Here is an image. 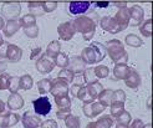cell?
<instances>
[{"label":"cell","mask_w":153,"mask_h":128,"mask_svg":"<svg viewBox=\"0 0 153 128\" xmlns=\"http://www.w3.org/2000/svg\"><path fill=\"white\" fill-rule=\"evenodd\" d=\"M72 25L75 27L76 33H80L83 36V40H91L95 35L96 31V21L94 19H91L90 16H86V15H81V16H77L76 19H74Z\"/></svg>","instance_id":"cell-1"},{"label":"cell","mask_w":153,"mask_h":128,"mask_svg":"<svg viewBox=\"0 0 153 128\" xmlns=\"http://www.w3.org/2000/svg\"><path fill=\"white\" fill-rule=\"evenodd\" d=\"M106 52L108 54L114 64H126L128 61V54L123 47V44L120 40L113 39L105 44Z\"/></svg>","instance_id":"cell-2"},{"label":"cell","mask_w":153,"mask_h":128,"mask_svg":"<svg viewBox=\"0 0 153 128\" xmlns=\"http://www.w3.org/2000/svg\"><path fill=\"white\" fill-rule=\"evenodd\" d=\"M21 13V5L18 1H7L1 5V14L7 20H18Z\"/></svg>","instance_id":"cell-3"},{"label":"cell","mask_w":153,"mask_h":128,"mask_svg":"<svg viewBox=\"0 0 153 128\" xmlns=\"http://www.w3.org/2000/svg\"><path fill=\"white\" fill-rule=\"evenodd\" d=\"M33 106L34 111L37 116H48L51 112V102L46 96L39 97L33 101Z\"/></svg>","instance_id":"cell-4"},{"label":"cell","mask_w":153,"mask_h":128,"mask_svg":"<svg viewBox=\"0 0 153 128\" xmlns=\"http://www.w3.org/2000/svg\"><path fill=\"white\" fill-rule=\"evenodd\" d=\"M106 110V107L100 102H90V103H85L82 107V112L83 115L88 118H94L98 115H101L102 112Z\"/></svg>","instance_id":"cell-5"},{"label":"cell","mask_w":153,"mask_h":128,"mask_svg":"<svg viewBox=\"0 0 153 128\" xmlns=\"http://www.w3.org/2000/svg\"><path fill=\"white\" fill-rule=\"evenodd\" d=\"M35 66H36V70L39 71L40 73L46 75V73H50L53 70L55 64H53V61H52V60L46 54H44V55H41L39 58H37Z\"/></svg>","instance_id":"cell-6"},{"label":"cell","mask_w":153,"mask_h":128,"mask_svg":"<svg viewBox=\"0 0 153 128\" xmlns=\"http://www.w3.org/2000/svg\"><path fill=\"white\" fill-rule=\"evenodd\" d=\"M68 84H66L65 81L60 80V78H56L55 81H52V85H51V90L50 92L51 95L55 97H64V96H67L68 95Z\"/></svg>","instance_id":"cell-7"},{"label":"cell","mask_w":153,"mask_h":128,"mask_svg":"<svg viewBox=\"0 0 153 128\" xmlns=\"http://www.w3.org/2000/svg\"><path fill=\"white\" fill-rule=\"evenodd\" d=\"M57 33H59V36H60L61 40H64V41L71 40L74 37V35L76 34L75 27L72 25V21H66V22L60 24L57 27Z\"/></svg>","instance_id":"cell-8"},{"label":"cell","mask_w":153,"mask_h":128,"mask_svg":"<svg viewBox=\"0 0 153 128\" xmlns=\"http://www.w3.org/2000/svg\"><path fill=\"white\" fill-rule=\"evenodd\" d=\"M21 122H22V126L24 128H39L41 126V118L37 116V115H34L33 112H25L24 115L21 117Z\"/></svg>","instance_id":"cell-9"},{"label":"cell","mask_w":153,"mask_h":128,"mask_svg":"<svg viewBox=\"0 0 153 128\" xmlns=\"http://www.w3.org/2000/svg\"><path fill=\"white\" fill-rule=\"evenodd\" d=\"M92 3L90 1H72L68 4V13L71 15H83L90 10Z\"/></svg>","instance_id":"cell-10"},{"label":"cell","mask_w":153,"mask_h":128,"mask_svg":"<svg viewBox=\"0 0 153 128\" xmlns=\"http://www.w3.org/2000/svg\"><path fill=\"white\" fill-rule=\"evenodd\" d=\"M21 57H22V50L14 44H7L6 54H5V58L7 61L15 64V62H19Z\"/></svg>","instance_id":"cell-11"},{"label":"cell","mask_w":153,"mask_h":128,"mask_svg":"<svg viewBox=\"0 0 153 128\" xmlns=\"http://www.w3.org/2000/svg\"><path fill=\"white\" fill-rule=\"evenodd\" d=\"M66 69H68L75 75H80L86 70V64L82 61L81 56H72L71 58H68V65Z\"/></svg>","instance_id":"cell-12"},{"label":"cell","mask_w":153,"mask_h":128,"mask_svg":"<svg viewBox=\"0 0 153 128\" xmlns=\"http://www.w3.org/2000/svg\"><path fill=\"white\" fill-rule=\"evenodd\" d=\"M100 25L105 31L110 33V34H117V33L122 31V29L118 26L116 20H114L113 18H111V16H103L100 20Z\"/></svg>","instance_id":"cell-13"},{"label":"cell","mask_w":153,"mask_h":128,"mask_svg":"<svg viewBox=\"0 0 153 128\" xmlns=\"http://www.w3.org/2000/svg\"><path fill=\"white\" fill-rule=\"evenodd\" d=\"M129 21H131L132 26H138L141 22L143 21L144 11L140 5H133L132 7H129Z\"/></svg>","instance_id":"cell-14"},{"label":"cell","mask_w":153,"mask_h":128,"mask_svg":"<svg viewBox=\"0 0 153 128\" xmlns=\"http://www.w3.org/2000/svg\"><path fill=\"white\" fill-rule=\"evenodd\" d=\"M113 19L116 20V22L122 30H125L129 25V10H128V7L125 6V7L118 9V11L116 13Z\"/></svg>","instance_id":"cell-15"},{"label":"cell","mask_w":153,"mask_h":128,"mask_svg":"<svg viewBox=\"0 0 153 128\" xmlns=\"http://www.w3.org/2000/svg\"><path fill=\"white\" fill-rule=\"evenodd\" d=\"M20 121V116L13 112H6L4 115H0V127L1 128H10L15 124H18Z\"/></svg>","instance_id":"cell-16"},{"label":"cell","mask_w":153,"mask_h":128,"mask_svg":"<svg viewBox=\"0 0 153 128\" xmlns=\"http://www.w3.org/2000/svg\"><path fill=\"white\" fill-rule=\"evenodd\" d=\"M131 67L127 66V64H116L113 67V77L114 80H126L127 76L131 72Z\"/></svg>","instance_id":"cell-17"},{"label":"cell","mask_w":153,"mask_h":128,"mask_svg":"<svg viewBox=\"0 0 153 128\" xmlns=\"http://www.w3.org/2000/svg\"><path fill=\"white\" fill-rule=\"evenodd\" d=\"M6 106L11 111H18L24 107V98L19 93H11L9 96V98H7Z\"/></svg>","instance_id":"cell-18"},{"label":"cell","mask_w":153,"mask_h":128,"mask_svg":"<svg viewBox=\"0 0 153 128\" xmlns=\"http://www.w3.org/2000/svg\"><path fill=\"white\" fill-rule=\"evenodd\" d=\"M113 124V119L111 116L105 115L101 118H98L96 122H90L86 128H111V126Z\"/></svg>","instance_id":"cell-19"},{"label":"cell","mask_w":153,"mask_h":128,"mask_svg":"<svg viewBox=\"0 0 153 128\" xmlns=\"http://www.w3.org/2000/svg\"><path fill=\"white\" fill-rule=\"evenodd\" d=\"M20 27L21 26H20L19 20H7L4 29H3L4 30V35L6 37H11L19 31Z\"/></svg>","instance_id":"cell-20"},{"label":"cell","mask_w":153,"mask_h":128,"mask_svg":"<svg viewBox=\"0 0 153 128\" xmlns=\"http://www.w3.org/2000/svg\"><path fill=\"white\" fill-rule=\"evenodd\" d=\"M125 82H126L127 87H129V88H137L141 85V76H140V73L137 71H134V70H131V72H129L127 78L125 80Z\"/></svg>","instance_id":"cell-21"},{"label":"cell","mask_w":153,"mask_h":128,"mask_svg":"<svg viewBox=\"0 0 153 128\" xmlns=\"http://www.w3.org/2000/svg\"><path fill=\"white\" fill-rule=\"evenodd\" d=\"M81 58L86 65L96 64V55H95V51L92 50V47L88 46V47L83 49L82 52H81Z\"/></svg>","instance_id":"cell-22"},{"label":"cell","mask_w":153,"mask_h":128,"mask_svg":"<svg viewBox=\"0 0 153 128\" xmlns=\"http://www.w3.org/2000/svg\"><path fill=\"white\" fill-rule=\"evenodd\" d=\"M91 47H92V50L95 51V55H96V62H100L102 61V60L106 57V47H105V45L101 44V42H92L90 45Z\"/></svg>","instance_id":"cell-23"},{"label":"cell","mask_w":153,"mask_h":128,"mask_svg":"<svg viewBox=\"0 0 153 128\" xmlns=\"http://www.w3.org/2000/svg\"><path fill=\"white\" fill-rule=\"evenodd\" d=\"M60 50H61V44H60V41L53 40V41H51V42L48 45V47H46V55H48L50 58H53L55 56H57V55L60 54Z\"/></svg>","instance_id":"cell-24"},{"label":"cell","mask_w":153,"mask_h":128,"mask_svg":"<svg viewBox=\"0 0 153 128\" xmlns=\"http://www.w3.org/2000/svg\"><path fill=\"white\" fill-rule=\"evenodd\" d=\"M86 90H87L88 95L95 100V98H97V96L103 91V86L100 84V82H95V84L87 85V86H86Z\"/></svg>","instance_id":"cell-25"},{"label":"cell","mask_w":153,"mask_h":128,"mask_svg":"<svg viewBox=\"0 0 153 128\" xmlns=\"http://www.w3.org/2000/svg\"><path fill=\"white\" fill-rule=\"evenodd\" d=\"M112 93H113L112 90H103V91H102L100 95L97 96L98 102L102 103L105 107L110 106L111 102H112Z\"/></svg>","instance_id":"cell-26"},{"label":"cell","mask_w":153,"mask_h":128,"mask_svg":"<svg viewBox=\"0 0 153 128\" xmlns=\"http://www.w3.org/2000/svg\"><path fill=\"white\" fill-rule=\"evenodd\" d=\"M27 7H29L30 13H31V15H34L35 18H36V15H37V16H40V15L44 14L42 1H30L27 4Z\"/></svg>","instance_id":"cell-27"},{"label":"cell","mask_w":153,"mask_h":128,"mask_svg":"<svg viewBox=\"0 0 153 128\" xmlns=\"http://www.w3.org/2000/svg\"><path fill=\"white\" fill-rule=\"evenodd\" d=\"M34 85V81H33V77L30 75H22L21 77H19V87L20 90H30Z\"/></svg>","instance_id":"cell-28"},{"label":"cell","mask_w":153,"mask_h":128,"mask_svg":"<svg viewBox=\"0 0 153 128\" xmlns=\"http://www.w3.org/2000/svg\"><path fill=\"white\" fill-rule=\"evenodd\" d=\"M19 22H20V26L21 27H30V26H35L36 25V18L31 14H26L24 15L22 18L19 19Z\"/></svg>","instance_id":"cell-29"},{"label":"cell","mask_w":153,"mask_h":128,"mask_svg":"<svg viewBox=\"0 0 153 128\" xmlns=\"http://www.w3.org/2000/svg\"><path fill=\"white\" fill-rule=\"evenodd\" d=\"M125 42L128 45V46H131V47H140L143 45V41L142 39H140L137 35L134 34H129L125 37Z\"/></svg>","instance_id":"cell-30"},{"label":"cell","mask_w":153,"mask_h":128,"mask_svg":"<svg viewBox=\"0 0 153 128\" xmlns=\"http://www.w3.org/2000/svg\"><path fill=\"white\" fill-rule=\"evenodd\" d=\"M51 85H52V81L50 78H42L37 82V90H39V92L41 95H45V93L50 92Z\"/></svg>","instance_id":"cell-31"},{"label":"cell","mask_w":153,"mask_h":128,"mask_svg":"<svg viewBox=\"0 0 153 128\" xmlns=\"http://www.w3.org/2000/svg\"><path fill=\"white\" fill-rule=\"evenodd\" d=\"M110 110H111V116L117 118L122 112L125 111V103L123 102H112L110 104Z\"/></svg>","instance_id":"cell-32"},{"label":"cell","mask_w":153,"mask_h":128,"mask_svg":"<svg viewBox=\"0 0 153 128\" xmlns=\"http://www.w3.org/2000/svg\"><path fill=\"white\" fill-rule=\"evenodd\" d=\"M52 61L55 64V66H59L61 69H66L67 65H68V57L66 54H64V52H60L57 56L53 57Z\"/></svg>","instance_id":"cell-33"},{"label":"cell","mask_w":153,"mask_h":128,"mask_svg":"<svg viewBox=\"0 0 153 128\" xmlns=\"http://www.w3.org/2000/svg\"><path fill=\"white\" fill-rule=\"evenodd\" d=\"M83 81L86 82L87 85L90 84H95V82H97V77H96V75H95V70H94V67H90V69H86L85 71H83V76H82Z\"/></svg>","instance_id":"cell-34"},{"label":"cell","mask_w":153,"mask_h":128,"mask_svg":"<svg viewBox=\"0 0 153 128\" xmlns=\"http://www.w3.org/2000/svg\"><path fill=\"white\" fill-rule=\"evenodd\" d=\"M65 126L67 128H80L81 127V121L77 116L74 115H68L65 118Z\"/></svg>","instance_id":"cell-35"},{"label":"cell","mask_w":153,"mask_h":128,"mask_svg":"<svg viewBox=\"0 0 153 128\" xmlns=\"http://www.w3.org/2000/svg\"><path fill=\"white\" fill-rule=\"evenodd\" d=\"M57 78L65 81L66 84H70V82H72V81L75 80V73H74V72H71L68 69H62V70H61V71L59 72Z\"/></svg>","instance_id":"cell-36"},{"label":"cell","mask_w":153,"mask_h":128,"mask_svg":"<svg viewBox=\"0 0 153 128\" xmlns=\"http://www.w3.org/2000/svg\"><path fill=\"white\" fill-rule=\"evenodd\" d=\"M55 102H56V106L59 107V110L71 108V100L68 98V96L56 97V98H55Z\"/></svg>","instance_id":"cell-37"},{"label":"cell","mask_w":153,"mask_h":128,"mask_svg":"<svg viewBox=\"0 0 153 128\" xmlns=\"http://www.w3.org/2000/svg\"><path fill=\"white\" fill-rule=\"evenodd\" d=\"M140 33H141L144 37H151V36H152V20H151V19H147V20L141 25Z\"/></svg>","instance_id":"cell-38"},{"label":"cell","mask_w":153,"mask_h":128,"mask_svg":"<svg viewBox=\"0 0 153 128\" xmlns=\"http://www.w3.org/2000/svg\"><path fill=\"white\" fill-rule=\"evenodd\" d=\"M77 98L80 101H82L83 103H90V102H94V98L88 95L87 92V90H86V86H81L80 88V91L77 93Z\"/></svg>","instance_id":"cell-39"},{"label":"cell","mask_w":153,"mask_h":128,"mask_svg":"<svg viewBox=\"0 0 153 128\" xmlns=\"http://www.w3.org/2000/svg\"><path fill=\"white\" fill-rule=\"evenodd\" d=\"M94 70H95V75H96L97 78H106L110 75V69L107 66H105V65L97 66V67H95Z\"/></svg>","instance_id":"cell-40"},{"label":"cell","mask_w":153,"mask_h":128,"mask_svg":"<svg viewBox=\"0 0 153 128\" xmlns=\"http://www.w3.org/2000/svg\"><path fill=\"white\" fill-rule=\"evenodd\" d=\"M131 119H132L131 113H129V112H127V111H123V112H122V113L116 118V121H117L118 124L128 126L129 123H131Z\"/></svg>","instance_id":"cell-41"},{"label":"cell","mask_w":153,"mask_h":128,"mask_svg":"<svg viewBox=\"0 0 153 128\" xmlns=\"http://www.w3.org/2000/svg\"><path fill=\"white\" fill-rule=\"evenodd\" d=\"M7 90H9L11 93H18V91L20 90V87H19V77H16V76H11L10 77Z\"/></svg>","instance_id":"cell-42"},{"label":"cell","mask_w":153,"mask_h":128,"mask_svg":"<svg viewBox=\"0 0 153 128\" xmlns=\"http://www.w3.org/2000/svg\"><path fill=\"white\" fill-rule=\"evenodd\" d=\"M125 101H126V93H125V91H122V90L113 91V93H112V102H123L125 103Z\"/></svg>","instance_id":"cell-43"},{"label":"cell","mask_w":153,"mask_h":128,"mask_svg":"<svg viewBox=\"0 0 153 128\" xmlns=\"http://www.w3.org/2000/svg\"><path fill=\"white\" fill-rule=\"evenodd\" d=\"M10 75L7 73H0V91L3 90H7V86H9V81H10Z\"/></svg>","instance_id":"cell-44"},{"label":"cell","mask_w":153,"mask_h":128,"mask_svg":"<svg viewBox=\"0 0 153 128\" xmlns=\"http://www.w3.org/2000/svg\"><path fill=\"white\" fill-rule=\"evenodd\" d=\"M24 34L27 37H30V39H35V37H37V35H39V27H37L36 25L26 27V29H24Z\"/></svg>","instance_id":"cell-45"},{"label":"cell","mask_w":153,"mask_h":128,"mask_svg":"<svg viewBox=\"0 0 153 128\" xmlns=\"http://www.w3.org/2000/svg\"><path fill=\"white\" fill-rule=\"evenodd\" d=\"M42 9H44V13H52L57 9V3L56 1H42Z\"/></svg>","instance_id":"cell-46"},{"label":"cell","mask_w":153,"mask_h":128,"mask_svg":"<svg viewBox=\"0 0 153 128\" xmlns=\"http://www.w3.org/2000/svg\"><path fill=\"white\" fill-rule=\"evenodd\" d=\"M68 115H71V108H66V110H59L56 112V117L59 119H65Z\"/></svg>","instance_id":"cell-47"},{"label":"cell","mask_w":153,"mask_h":128,"mask_svg":"<svg viewBox=\"0 0 153 128\" xmlns=\"http://www.w3.org/2000/svg\"><path fill=\"white\" fill-rule=\"evenodd\" d=\"M40 127H41V128H59L57 122L53 121V119H48V121L42 122Z\"/></svg>","instance_id":"cell-48"},{"label":"cell","mask_w":153,"mask_h":128,"mask_svg":"<svg viewBox=\"0 0 153 128\" xmlns=\"http://www.w3.org/2000/svg\"><path fill=\"white\" fill-rule=\"evenodd\" d=\"M143 126L144 124H143V122L141 121V119L140 118H136L134 121L128 126V128H143Z\"/></svg>","instance_id":"cell-49"},{"label":"cell","mask_w":153,"mask_h":128,"mask_svg":"<svg viewBox=\"0 0 153 128\" xmlns=\"http://www.w3.org/2000/svg\"><path fill=\"white\" fill-rule=\"evenodd\" d=\"M80 88H81V86H80V85L74 84V85L71 86V88H70L71 95H72L74 97H77V93H79V91H80Z\"/></svg>","instance_id":"cell-50"},{"label":"cell","mask_w":153,"mask_h":128,"mask_svg":"<svg viewBox=\"0 0 153 128\" xmlns=\"http://www.w3.org/2000/svg\"><path fill=\"white\" fill-rule=\"evenodd\" d=\"M40 54H41V47H35V49H33V51H31V55H30V58L34 60V58H36L37 56H39Z\"/></svg>","instance_id":"cell-51"},{"label":"cell","mask_w":153,"mask_h":128,"mask_svg":"<svg viewBox=\"0 0 153 128\" xmlns=\"http://www.w3.org/2000/svg\"><path fill=\"white\" fill-rule=\"evenodd\" d=\"M6 46L7 44L4 42L1 46H0V58H5V54H6Z\"/></svg>","instance_id":"cell-52"},{"label":"cell","mask_w":153,"mask_h":128,"mask_svg":"<svg viewBox=\"0 0 153 128\" xmlns=\"http://www.w3.org/2000/svg\"><path fill=\"white\" fill-rule=\"evenodd\" d=\"M95 5L97 6V7H107L110 5V3H101V1H97V3H95Z\"/></svg>","instance_id":"cell-53"},{"label":"cell","mask_w":153,"mask_h":128,"mask_svg":"<svg viewBox=\"0 0 153 128\" xmlns=\"http://www.w3.org/2000/svg\"><path fill=\"white\" fill-rule=\"evenodd\" d=\"M5 70H6V62L0 61V73H4Z\"/></svg>","instance_id":"cell-54"},{"label":"cell","mask_w":153,"mask_h":128,"mask_svg":"<svg viewBox=\"0 0 153 128\" xmlns=\"http://www.w3.org/2000/svg\"><path fill=\"white\" fill-rule=\"evenodd\" d=\"M4 111H5V103L0 100V115H3Z\"/></svg>","instance_id":"cell-55"},{"label":"cell","mask_w":153,"mask_h":128,"mask_svg":"<svg viewBox=\"0 0 153 128\" xmlns=\"http://www.w3.org/2000/svg\"><path fill=\"white\" fill-rule=\"evenodd\" d=\"M113 5L118 6L120 9H121V7H125V6H126V3H120V1H114V3H113Z\"/></svg>","instance_id":"cell-56"},{"label":"cell","mask_w":153,"mask_h":128,"mask_svg":"<svg viewBox=\"0 0 153 128\" xmlns=\"http://www.w3.org/2000/svg\"><path fill=\"white\" fill-rule=\"evenodd\" d=\"M4 26H5V24H4V19L0 16V30L1 29H4Z\"/></svg>","instance_id":"cell-57"},{"label":"cell","mask_w":153,"mask_h":128,"mask_svg":"<svg viewBox=\"0 0 153 128\" xmlns=\"http://www.w3.org/2000/svg\"><path fill=\"white\" fill-rule=\"evenodd\" d=\"M116 128H128V126H125V124H116Z\"/></svg>","instance_id":"cell-58"},{"label":"cell","mask_w":153,"mask_h":128,"mask_svg":"<svg viewBox=\"0 0 153 128\" xmlns=\"http://www.w3.org/2000/svg\"><path fill=\"white\" fill-rule=\"evenodd\" d=\"M4 44V37H3V35H1V33H0V46Z\"/></svg>","instance_id":"cell-59"},{"label":"cell","mask_w":153,"mask_h":128,"mask_svg":"<svg viewBox=\"0 0 153 128\" xmlns=\"http://www.w3.org/2000/svg\"><path fill=\"white\" fill-rule=\"evenodd\" d=\"M143 128H152V124L151 123H147V124H144Z\"/></svg>","instance_id":"cell-60"}]
</instances>
